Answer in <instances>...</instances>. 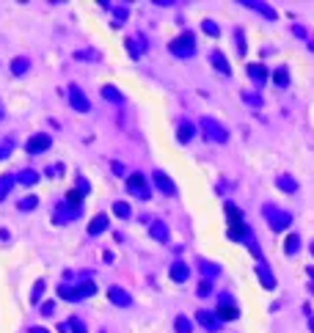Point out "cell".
Masks as SVG:
<instances>
[{"instance_id":"1","label":"cell","mask_w":314,"mask_h":333,"mask_svg":"<svg viewBox=\"0 0 314 333\" xmlns=\"http://www.w3.org/2000/svg\"><path fill=\"white\" fill-rule=\"evenodd\" d=\"M199 127H201V132H204L207 141H212V143H226V141H229V130L220 127L218 121L209 119V116H204V119L199 121Z\"/></svg>"},{"instance_id":"2","label":"cell","mask_w":314,"mask_h":333,"mask_svg":"<svg viewBox=\"0 0 314 333\" xmlns=\"http://www.w3.org/2000/svg\"><path fill=\"white\" fill-rule=\"evenodd\" d=\"M94 292H97V284H91V281H83V284H77V286H66V284L58 286V297H63V300H80V297H91Z\"/></svg>"},{"instance_id":"3","label":"cell","mask_w":314,"mask_h":333,"mask_svg":"<svg viewBox=\"0 0 314 333\" xmlns=\"http://www.w3.org/2000/svg\"><path fill=\"white\" fill-rule=\"evenodd\" d=\"M262 212H265V218H267V223H270L273 231H284V229H289V223H292V215L278 209V207H273V204H267Z\"/></svg>"},{"instance_id":"4","label":"cell","mask_w":314,"mask_h":333,"mask_svg":"<svg viewBox=\"0 0 314 333\" xmlns=\"http://www.w3.org/2000/svg\"><path fill=\"white\" fill-rule=\"evenodd\" d=\"M168 50L174 52L177 58H190L196 52V42H193V33H182V36H177L171 44H168Z\"/></svg>"},{"instance_id":"5","label":"cell","mask_w":314,"mask_h":333,"mask_svg":"<svg viewBox=\"0 0 314 333\" xmlns=\"http://www.w3.org/2000/svg\"><path fill=\"white\" fill-rule=\"evenodd\" d=\"M127 188H130V193H132V196H138V198H149V196H152L143 174H130V177H127Z\"/></svg>"},{"instance_id":"6","label":"cell","mask_w":314,"mask_h":333,"mask_svg":"<svg viewBox=\"0 0 314 333\" xmlns=\"http://www.w3.org/2000/svg\"><path fill=\"white\" fill-rule=\"evenodd\" d=\"M52 146V138L47 135V132H36V135L31 138V141H28V154H42V151H47Z\"/></svg>"},{"instance_id":"7","label":"cell","mask_w":314,"mask_h":333,"mask_svg":"<svg viewBox=\"0 0 314 333\" xmlns=\"http://www.w3.org/2000/svg\"><path fill=\"white\" fill-rule=\"evenodd\" d=\"M80 209L83 207H72V204H58L55 209H52V218H55V223H69V220H74L80 215Z\"/></svg>"},{"instance_id":"8","label":"cell","mask_w":314,"mask_h":333,"mask_svg":"<svg viewBox=\"0 0 314 333\" xmlns=\"http://www.w3.org/2000/svg\"><path fill=\"white\" fill-rule=\"evenodd\" d=\"M69 102H72V108L80 110V113H89V110H91L89 97H86L83 91L77 89V86H69Z\"/></svg>"},{"instance_id":"9","label":"cell","mask_w":314,"mask_h":333,"mask_svg":"<svg viewBox=\"0 0 314 333\" xmlns=\"http://www.w3.org/2000/svg\"><path fill=\"white\" fill-rule=\"evenodd\" d=\"M257 278H259V284L265 286V289H276V276L270 273L267 262H257Z\"/></svg>"},{"instance_id":"10","label":"cell","mask_w":314,"mask_h":333,"mask_svg":"<svg viewBox=\"0 0 314 333\" xmlns=\"http://www.w3.org/2000/svg\"><path fill=\"white\" fill-rule=\"evenodd\" d=\"M188 278H190V267L185 265L182 259L171 262V281H177V284H185Z\"/></svg>"},{"instance_id":"11","label":"cell","mask_w":314,"mask_h":333,"mask_svg":"<svg viewBox=\"0 0 314 333\" xmlns=\"http://www.w3.org/2000/svg\"><path fill=\"white\" fill-rule=\"evenodd\" d=\"M243 6H248V9H251V11H257V14H262V17H265V20H276V11H273L270 9V6H267V3H262V0H246V3H243Z\"/></svg>"},{"instance_id":"12","label":"cell","mask_w":314,"mask_h":333,"mask_svg":"<svg viewBox=\"0 0 314 333\" xmlns=\"http://www.w3.org/2000/svg\"><path fill=\"white\" fill-rule=\"evenodd\" d=\"M240 317V311H237V306H231L229 297H223V303L218 306V319H226V322H231V319Z\"/></svg>"},{"instance_id":"13","label":"cell","mask_w":314,"mask_h":333,"mask_svg":"<svg viewBox=\"0 0 314 333\" xmlns=\"http://www.w3.org/2000/svg\"><path fill=\"white\" fill-rule=\"evenodd\" d=\"M196 319H199V322L204 325L207 330H218V328H220V319H218V314L207 311V308H201V311L196 314Z\"/></svg>"},{"instance_id":"14","label":"cell","mask_w":314,"mask_h":333,"mask_svg":"<svg viewBox=\"0 0 314 333\" xmlns=\"http://www.w3.org/2000/svg\"><path fill=\"white\" fill-rule=\"evenodd\" d=\"M124 44H127V50H130V55H132V58H141V52L149 47L143 36H130V39H124Z\"/></svg>"},{"instance_id":"15","label":"cell","mask_w":314,"mask_h":333,"mask_svg":"<svg viewBox=\"0 0 314 333\" xmlns=\"http://www.w3.org/2000/svg\"><path fill=\"white\" fill-rule=\"evenodd\" d=\"M154 185H157V188H160L163 193H166V196H177V185H174L163 171H154Z\"/></svg>"},{"instance_id":"16","label":"cell","mask_w":314,"mask_h":333,"mask_svg":"<svg viewBox=\"0 0 314 333\" xmlns=\"http://www.w3.org/2000/svg\"><path fill=\"white\" fill-rule=\"evenodd\" d=\"M102 231H108V215H94L91 218V223H89V234L91 237H97V234H102Z\"/></svg>"},{"instance_id":"17","label":"cell","mask_w":314,"mask_h":333,"mask_svg":"<svg viewBox=\"0 0 314 333\" xmlns=\"http://www.w3.org/2000/svg\"><path fill=\"white\" fill-rule=\"evenodd\" d=\"M209 61H212V66L218 69L220 74H231V66H229V61H226V55H223V52H218V50H215V52H209Z\"/></svg>"},{"instance_id":"18","label":"cell","mask_w":314,"mask_h":333,"mask_svg":"<svg viewBox=\"0 0 314 333\" xmlns=\"http://www.w3.org/2000/svg\"><path fill=\"white\" fill-rule=\"evenodd\" d=\"M108 297H110V303H116V306H130V295H127L121 286H110Z\"/></svg>"},{"instance_id":"19","label":"cell","mask_w":314,"mask_h":333,"mask_svg":"<svg viewBox=\"0 0 314 333\" xmlns=\"http://www.w3.org/2000/svg\"><path fill=\"white\" fill-rule=\"evenodd\" d=\"M149 234H152L157 242H168V226L163 223V220H152V226H149Z\"/></svg>"},{"instance_id":"20","label":"cell","mask_w":314,"mask_h":333,"mask_svg":"<svg viewBox=\"0 0 314 333\" xmlns=\"http://www.w3.org/2000/svg\"><path fill=\"white\" fill-rule=\"evenodd\" d=\"M276 185H278V190H284V193H298V182H295L289 174H281V177L276 179Z\"/></svg>"},{"instance_id":"21","label":"cell","mask_w":314,"mask_h":333,"mask_svg":"<svg viewBox=\"0 0 314 333\" xmlns=\"http://www.w3.org/2000/svg\"><path fill=\"white\" fill-rule=\"evenodd\" d=\"M102 97L110 99V102H116V105H124V94H121L116 86H102Z\"/></svg>"},{"instance_id":"22","label":"cell","mask_w":314,"mask_h":333,"mask_svg":"<svg viewBox=\"0 0 314 333\" xmlns=\"http://www.w3.org/2000/svg\"><path fill=\"white\" fill-rule=\"evenodd\" d=\"M248 74H251V80H257V83H265L267 80V66L265 63H251V66H248Z\"/></svg>"},{"instance_id":"23","label":"cell","mask_w":314,"mask_h":333,"mask_svg":"<svg viewBox=\"0 0 314 333\" xmlns=\"http://www.w3.org/2000/svg\"><path fill=\"white\" fill-rule=\"evenodd\" d=\"M17 182L25 185V188H31V185H36V182H39V174H36V171H31V168H25V171L17 174Z\"/></svg>"},{"instance_id":"24","label":"cell","mask_w":314,"mask_h":333,"mask_svg":"<svg viewBox=\"0 0 314 333\" xmlns=\"http://www.w3.org/2000/svg\"><path fill=\"white\" fill-rule=\"evenodd\" d=\"M199 270H201V273H204V278H207V281H209V278H215V276H218V273H220V267H218V265H215V262H207V259H199Z\"/></svg>"},{"instance_id":"25","label":"cell","mask_w":314,"mask_h":333,"mask_svg":"<svg viewBox=\"0 0 314 333\" xmlns=\"http://www.w3.org/2000/svg\"><path fill=\"white\" fill-rule=\"evenodd\" d=\"M193 135H196V127L190 124V121H182V124H179V130H177V138H179L182 143H188Z\"/></svg>"},{"instance_id":"26","label":"cell","mask_w":314,"mask_h":333,"mask_svg":"<svg viewBox=\"0 0 314 333\" xmlns=\"http://www.w3.org/2000/svg\"><path fill=\"white\" fill-rule=\"evenodd\" d=\"M300 251V234H289L287 242H284V254L287 256H295Z\"/></svg>"},{"instance_id":"27","label":"cell","mask_w":314,"mask_h":333,"mask_svg":"<svg viewBox=\"0 0 314 333\" xmlns=\"http://www.w3.org/2000/svg\"><path fill=\"white\" fill-rule=\"evenodd\" d=\"M14 182H17V177H11V174H3V177H0V201H3V198L11 193Z\"/></svg>"},{"instance_id":"28","label":"cell","mask_w":314,"mask_h":333,"mask_svg":"<svg viewBox=\"0 0 314 333\" xmlns=\"http://www.w3.org/2000/svg\"><path fill=\"white\" fill-rule=\"evenodd\" d=\"M226 215H229L231 226H240V223H243V212H240V207H234L231 201H226Z\"/></svg>"},{"instance_id":"29","label":"cell","mask_w":314,"mask_h":333,"mask_svg":"<svg viewBox=\"0 0 314 333\" xmlns=\"http://www.w3.org/2000/svg\"><path fill=\"white\" fill-rule=\"evenodd\" d=\"M28 69H31V61H28V58H14V61H11V74H25Z\"/></svg>"},{"instance_id":"30","label":"cell","mask_w":314,"mask_h":333,"mask_svg":"<svg viewBox=\"0 0 314 333\" xmlns=\"http://www.w3.org/2000/svg\"><path fill=\"white\" fill-rule=\"evenodd\" d=\"M273 83H276L278 89H287V86H289V72L284 66L276 69V72H273Z\"/></svg>"},{"instance_id":"31","label":"cell","mask_w":314,"mask_h":333,"mask_svg":"<svg viewBox=\"0 0 314 333\" xmlns=\"http://www.w3.org/2000/svg\"><path fill=\"white\" fill-rule=\"evenodd\" d=\"M113 212L119 215L121 220H127V218L132 215V209H130V204H127V201H116V204H113Z\"/></svg>"},{"instance_id":"32","label":"cell","mask_w":314,"mask_h":333,"mask_svg":"<svg viewBox=\"0 0 314 333\" xmlns=\"http://www.w3.org/2000/svg\"><path fill=\"white\" fill-rule=\"evenodd\" d=\"M174 328H177V333H190V319L188 317H177L174 319Z\"/></svg>"},{"instance_id":"33","label":"cell","mask_w":314,"mask_h":333,"mask_svg":"<svg viewBox=\"0 0 314 333\" xmlns=\"http://www.w3.org/2000/svg\"><path fill=\"white\" fill-rule=\"evenodd\" d=\"M66 204H72V207H83V193H80V190H69Z\"/></svg>"},{"instance_id":"34","label":"cell","mask_w":314,"mask_h":333,"mask_svg":"<svg viewBox=\"0 0 314 333\" xmlns=\"http://www.w3.org/2000/svg\"><path fill=\"white\" fill-rule=\"evenodd\" d=\"M201 31H204L207 36H218V33H220V28L215 25L212 20H204V22H201Z\"/></svg>"},{"instance_id":"35","label":"cell","mask_w":314,"mask_h":333,"mask_svg":"<svg viewBox=\"0 0 314 333\" xmlns=\"http://www.w3.org/2000/svg\"><path fill=\"white\" fill-rule=\"evenodd\" d=\"M44 281H36V286H33V292H31V300H33V306H36L39 300H42V295H44Z\"/></svg>"},{"instance_id":"36","label":"cell","mask_w":314,"mask_h":333,"mask_svg":"<svg viewBox=\"0 0 314 333\" xmlns=\"http://www.w3.org/2000/svg\"><path fill=\"white\" fill-rule=\"evenodd\" d=\"M74 58H77V61H83V58H91V61H100V52H97V50H77V52H74Z\"/></svg>"},{"instance_id":"37","label":"cell","mask_w":314,"mask_h":333,"mask_svg":"<svg viewBox=\"0 0 314 333\" xmlns=\"http://www.w3.org/2000/svg\"><path fill=\"white\" fill-rule=\"evenodd\" d=\"M36 204H39L36 196H25V198L20 201V209H25V212H28V209H36Z\"/></svg>"},{"instance_id":"38","label":"cell","mask_w":314,"mask_h":333,"mask_svg":"<svg viewBox=\"0 0 314 333\" xmlns=\"http://www.w3.org/2000/svg\"><path fill=\"white\" fill-rule=\"evenodd\" d=\"M243 99H246L251 108H259V105H262V97L259 94H243Z\"/></svg>"},{"instance_id":"39","label":"cell","mask_w":314,"mask_h":333,"mask_svg":"<svg viewBox=\"0 0 314 333\" xmlns=\"http://www.w3.org/2000/svg\"><path fill=\"white\" fill-rule=\"evenodd\" d=\"M69 328H72V333H86V325L80 319H69Z\"/></svg>"},{"instance_id":"40","label":"cell","mask_w":314,"mask_h":333,"mask_svg":"<svg viewBox=\"0 0 314 333\" xmlns=\"http://www.w3.org/2000/svg\"><path fill=\"white\" fill-rule=\"evenodd\" d=\"M209 292H212V281H207V278H204V281L199 284V295L204 297V295H209Z\"/></svg>"},{"instance_id":"41","label":"cell","mask_w":314,"mask_h":333,"mask_svg":"<svg viewBox=\"0 0 314 333\" xmlns=\"http://www.w3.org/2000/svg\"><path fill=\"white\" fill-rule=\"evenodd\" d=\"M61 174H63V165H61V162H55V165L47 168V177H61Z\"/></svg>"},{"instance_id":"42","label":"cell","mask_w":314,"mask_h":333,"mask_svg":"<svg viewBox=\"0 0 314 333\" xmlns=\"http://www.w3.org/2000/svg\"><path fill=\"white\" fill-rule=\"evenodd\" d=\"M9 154H11V143H0V160H6Z\"/></svg>"},{"instance_id":"43","label":"cell","mask_w":314,"mask_h":333,"mask_svg":"<svg viewBox=\"0 0 314 333\" xmlns=\"http://www.w3.org/2000/svg\"><path fill=\"white\" fill-rule=\"evenodd\" d=\"M127 20V9H116V22H124Z\"/></svg>"},{"instance_id":"44","label":"cell","mask_w":314,"mask_h":333,"mask_svg":"<svg viewBox=\"0 0 314 333\" xmlns=\"http://www.w3.org/2000/svg\"><path fill=\"white\" fill-rule=\"evenodd\" d=\"M292 33L300 36V39H306V28H300V25H292Z\"/></svg>"},{"instance_id":"45","label":"cell","mask_w":314,"mask_h":333,"mask_svg":"<svg viewBox=\"0 0 314 333\" xmlns=\"http://www.w3.org/2000/svg\"><path fill=\"white\" fill-rule=\"evenodd\" d=\"M52 311H55V306H52V303H44V306H42V314H44V317H50Z\"/></svg>"},{"instance_id":"46","label":"cell","mask_w":314,"mask_h":333,"mask_svg":"<svg viewBox=\"0 0 314 333\" xmlns=\"http://www.w3.org/2000/svg\"><path fill=\"white\" fill-rule=\"evenodd\" d=\"M77 190H83V193L89 190V179H83V177H80V179H77Z\"/></svg>"},{"instance_id":"47","label":"cell","mask_w":314,"mask_h":333,"mask_svg":"<svg viewBox=\"0 0 314 333\" xmlns=\"http://www.w3.org/2000/svg\"><path fill=\"white\" fill-rule=\"evenodd\" d=\"M110 168H113V174H116V177H124V168H121L119 162H113V165H110Z\"/></svg>"},{"instance_id":"48","label":"cell","mask_w":314,"mask_h":333,"mask_svg":"<svg viewBox=\"0 0 314 333\" xmlns=\"http://www.w3.org/2000/svg\"><path fill=\"white\" fill-rule=\"evenodd\" d=\"M28 333H47V330H44V328H31Z\"/></svg>"},{"instance_id":"49","label":"cell","mask_w":314,"mask_h":333,"mask_svg":"<svg viewBox=\"0 0 314 333\" xmlns=\"http://www.w3.org/2000/svg\"><path fill=\"white\" fill-rule=\"evenodd\" d=\"M309 328H311V333H314V317H309Z\"/></svg>"},{"instance_id":"50","label":"cell","mask_w":314,"mask_h":333,"mask_svg":"<svg viewBox=\"0 0 314 333\" xmlns=\"http://www.w3.org/2000/svg\"><path fill=\"white\" fill-rule=\"evenodd\" d=\"M0 119H3V108H0Z\"/></svg>"},{"instance_id":"51","label":"cell","mask_w":314,"mask_h":333,"mask_svg":"<svg viewBox=\"0 0 314 333\" xmlns=\"http://www.w3.org/2000/svg\"><path fill=\"white\" fill-rule=\"evenodd\" d=\"M311 254H314V245H311Z\"/></svg>"}]
</instances>
